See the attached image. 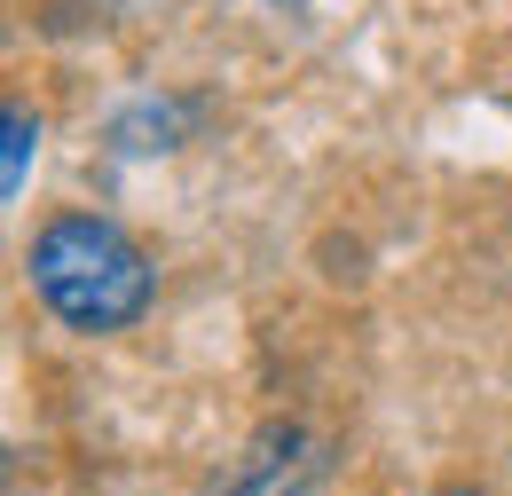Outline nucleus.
<instances>
[{
	"mask_svg": "<svg viewBox=\"0 0 512 496\" xmlns=\"http://www.w3.org/2000/svg\"><path fill=\"white\" fill-rule=\"evenodd\" d=\"M24 268H32L40 308L56 323H71V331H87V339H111V331L142 323L150 300H158L150 252L134 245L119 221H103V213H56L32 237Z\"/></svg>",
	"mask_w": 512,
	"mask_h": 496,
	"instance_id": "f257e3e1",
	"label": "nucleus"
},
{
	"mask_svg": "<svg viewBox=\"0 0 512 496\" xmlns=\"http://www.w3.org/2000/svg\"><path fill=\"white\" fill-rule=\"evenodd\" d=\"M323 473H331V457H323L316 434H300V426H268V434L237 457V473L213 481V496H300V489H316Z\"/></svg>",
	"mask_w": 512,
	"mask_h": 496,
	"instance_id": "f03ea898",
	"label": "nucleus"
},
{
	"mask_svg": "<svg viewBox=\"0 0 512 496\" xmlns=\"http://www.w3.org/2000/svg\"><path fill=\"white\" fill-rule=\"evenodd\" d=\"M32 150H40V119H32L24 103H8V174H0L8 197H24V166H32Z\"/></svg>",
	"mask_w": 512,
	"mask_h": 496,
	"instance_id": "7ed1b4c3",
	"label": "nucleus"
},
{
	"mask_svg": "<svg viewBox=\"0 0 512 496\" xmlns=\"http://www.w3.org/2000/svg\"><path fill=\"white\" fill-rule=\"evenodd\" d=\"M442 496H481V489H465V481H457V489H442Z\"/></svg>",
	"mask_w": 512,
	"mask_h": 496,
	"instance_id": "20e7f679",
	"label": "nucleus"
}]
</instances>
